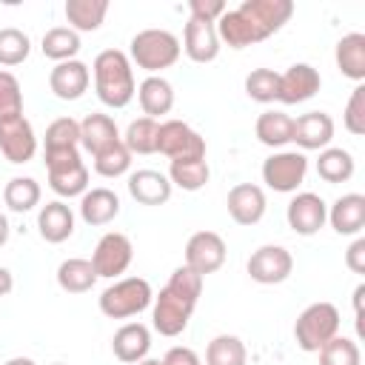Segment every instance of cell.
I'll return each mask as SVG.
<instances>
[{
    "label": "cell",
    "mask_w": 365,
    "mask_h": 365,
    "mask_svg": "<svg viewBox=\"0 0 365 365\" xmlns=\"http://www.w3.org/2000/svg\"><path fill=\"white\" fill-rule=\"evenodd\" d=\"M294 14L291 0H242L237 9H225V14L214 23L220 43L228 48H245L277 34Z\"/></svg>",
    "instance_id": "1"
},
{
    "label": "cell",
    "mask_w": 365,
    "mask_h": 365,
    "mask_svg": "<svg viewBox=\"0 0 365 365\" xmlns=\"http://www.w3.org/2000/svg\"><path fill=\"white\" fill-rule=\"evenodd\" d=\"M202 279L205 277H200L188 265L174 268L165 288H160V294L154 297L151 308V325L160 336H180L188 328L197 299L202 294Z\"/></svg>",
    "instance_id": "2"
},
{
    "label": "cell",
    "mask_w": 365,
    "mask_h": 365,
    "mask_svg": "<svg viewBox=\"0 0 365 365\" xmlns=\"http://www.w3.org/2000/svg\"><path fill=\"white\" fill-rule=\"evenodd\" d=\"M91 74H94V91L103 106L125 108L134 100V94H137L134 66L125 51H120V48L100 51L91 63Z\"/></svg>",
    "instance_id": "3"
},
{
    "label": "cell",
    "mask_w": 365,
    "mask_h": 365,
    "mask_svg": "<svg viewBox=\"0 0 365 365\" xmlns=\"http://www.w3.org/2000/svg\"><path fill=\"white\" fill-rule=\"evenodd\" d=\"M180 40L165 29H143L128 43V60L137 68H145L148 74H157L163 68H171L180 60Z\"/></svg>",
    "instance_id": "4"
},
{
    "label": "cell",
    "mask_w": 365,
    "mask_h": 365,
    "mask_svg": "<svg viewBox=\"0 0 365 365\" xmlns=\"http://www.w3.org/2000/svg\"><path fill=\"white\" fill-rule=\"evenodd\" d=\"M154 302V291L148 285V279L143 277H123L117 282H111L100 297V314L108 319H128L137 317L140 311H145Z\"/></svg>",
    "instance_id": "5"
},
{
    "label": "cell",
    "mask_w": 365,
    "mask_h": 365,
    "mask_svg": "<svg viewBox=\"0 0 365 365\" xmlns=\"http://www.w3.org/2000/svg\"><path fill=\"white\" fill-rule=\"evenodd\" d=\"M336 334H339V311L334 302H311L294 322V339L308 354H317Z\"/></svg>",
    "instance_id": "6"
},
{
    "label": "cell",
    "mask_w": 365,
    "mask_h": 365,
    "mask_svg": "<svg viewBox=\"0 0 365 365\" xmlns=\"http://www.w3.org/2000/svg\"><path fill=\"white\" fill-rule=\"evenodd\" d=\"M46 171H48V185L57 197L71 200L88 191V168L80 160V148L46 151Z\"/></svg>",
    "instance_id": "7"
},
{
    "label": "cell",
    "mask_w": 365,
    "mask_h": 365,
    "mask_svg": "<svg viewBox=\"0 0 365 365\" xmlns=\"http://www.w3.org/2000/svg\"><path fill=\"white\" fill-rule=\"evenodd\" d=\"M157 151L171 160H205V137L182 120H165L157 131Z\"/></svg>",
    "instance_id": "8"
},
{
    "label": "cell",
    "mask_w": 365,
    "mask_h": 365,
    "mask_svg": "<svg viewBox=\"0 0 365 365\" xmlns=\"http://www.w3.org/2000/svg\"><path fill=\"white\" fill-rule=\"evenodd\" d=\"M308 174V157L302 151H274L265 163H262V182L271 191L279 194H291L305 182Z\"/></svg>",
    "instance_id": "9"
},
{
    "label": "cell",
    "mask_w": 365,
    "mask_h": 365,
    "mask_svg": "<svg viewBox=\"0 0 365 365\" xmlns=\"http://www.w3.org/2000/svg\"><path fill=\"white\" fill-rule=\"evenodd\" d=\"M131 259H134V245H131V240H128L125 234H120V231L103 234V237L97 240V245H94V254H91V265H94L97 279H100V277L117 279L120 274L128 271Z\"/></svg>",
    "instance_id": "10"
},
{
    "label": "cell",
    "mask_w": 365,
    "mask_h": 365,
    "mask_svg": "<svg viewBox=\"0 0 365 365\" xmlns=\"http://www.w3.org/2000/svg\"><path fill=\"white\" fill-rule=\"evenodd\" d=\"M245 271H248V277H251L254 282H259V285H279V282H285V279L291 277V271H294V257H291V251L282 248V245H259V248L248 257Z\"/></svg>",
    "instance_id": "11"
},
{
    "label": "cell",
    "mask_w": 365,
    "mask_h": 365,
    "mask_svg": "<svg viewBox=\"0 0 365 365\" xmlns=\"http://www.w3.org/2000/svg\"><path fill=\"white\" fill-rule=\"evenodd\" d=\"M225 254H228L225 240L217 231H197L185 242V262L182 265H188L191 271L205 277V274H214L222 268Z\"/></svg>",
    "instance_id": "12"
},
{
    "label": "cell",
    "mask_w": 365,
    "mask_h": 365,
    "mask_svg": "<svg viewBox=\"0 0 365 365\" xmlns=\"http://www.w3.org/2000/svg\"><path fill=\"white\" fill-rule=\"evenodd\" d=\"M285 220H288V228L299 237H311L317 234L325 222H328V205L319 194L314 191H299L291 197L288 208H285Z\"/></svg>",
    "instance_id": "13"
},
{
    "label": "cell",
    "mask_w": 365,
    "mask_h": 365,
    "mask_svg": "<svg viewBox=\"0 0 365 365\" xmlns=\"http://www.w3.org/2000/svg\"><path fill=\"white\" fill-rule=\"evenodd\" d=\"M334 140V120L325 111H305L294 120L291 143L299 145V151H322Z\"/></svg>",
    "instance_id": "14"
},
{
    "label": "cell",
    "mask_w": 365,
    "mask_h": 365,
    "mask_svg": "<svg viewBox=\"0 0 365 365\" xmlns=\"http://www.w3.org/2000/svg\"><path fill=\"white\" fill-rule=\"evenodd\" d=\"M225 205H228V214L237 225H257L265 217L268 200H265V191L257 182H237L228 191Z\"/></svg>",
    "instance_id": "15"
},
{
    "label": "cell",
    "mask_w": 365,
    "mask_h": 365,
    "mask_svg": "<svg viewBox=\"0 0 365 365\" xmlns=\"http://www.w3.org/2000/svg\"><path fill=\"white\" fill-rule=\"evenodd\" d=\"M322 86V77L314 66L308 63H294L288 71L279 74V94L277 100L285 103V106H297V103H305L311 100Z\"/></svg>",
    "instance_id": "16"
},
{
    "label": "cell",
    "mask_w": 365,
    "mask_h": 365,
    "mask_svg": "<svg viewBox=\"0 0 365 365\" xmlns=\"http://www.w3.org/2000/svg\"><path fill=\"white\" fill-rule=\"evenodd\" d=\"M34 151H37V137L26 117L0 123V154L9 163H14V165L29 163L34 157Z\"/></svg>",
    "instance_id": "17"
},
{
    "label": "cell",
    "mask_w": 365,
    "mask_h": 365,
    "mask_svg": "<svg viewBox=\"0 0 365 365\" xmlns=\"http://www.w3.org/2000/svg\"><path fill=\"white\" fill-rule=\"evenodd\" d=\"M88 83H91V71L83 60L54 63L48 74V88L57 100H80L88 91Z\"/></svg>",
    "instance_id": "18"
},
{
    "label": "cell",
    "mask_w": 365,
    "mask_h": 365,
    "mask_svg": "<svg viewBox=\"0 0 365 365\" xmlns=\"http://www.w3.org/2000/svg\"><path fill=\"white\" fill-rule=\"evenodd\" d=\"M111 351L125 365H137L140 359H145L148 351H151V331H148V325H143V322L120 325L114 331V336H111Z\"/></svg>",
    "instance_id": "19"
},
{
    "label": "cell",
    "mask_w": 365,
    "mask_h": 365,
    "mask_svg": "<svg viewBox=\"0 0 365 365\" xmlns=\"http://www.w3.org/2000/svg\"><path fill=\"white\" fill-rule=\"evenodd\" d=\"M188 60L194 63H211L220 54V37H217V26L214 23H202L188 17L185 31H182V46H180Z\"/></svg>",
    "instance_id": "20"
},
{
    "label": "cell",
    "mask_w": 365,
    "mask_h": 365,
    "mask_svg": "<svg viewBox=\"0 0 365 365\" xmlns=\"http://www.w3.org/2000/svg\"><path fill=\"white\" fill-rule=\"evenodd\" d=\"M171 191H174V185L163 171L140 168V171L128 174V194L140 205H163L171 200Z\"/></svg>",
    "instance_id": "21"
},
{
    "label": "cell",
    "mask_w": 365,
    "mask_h": 365,
    "mask_svg": "<svg viewBox=\"0 0 365 365\" xmlns=\"http://www.w3.org/2000/svg\"><path fill=\"white\" fill-rule=\"evenodd\" d=\"M328 222L342 237H359L365 228V197L362 194H342L328 208Z\"/></svg>",
    "instance_id": "22"
},
{
    "label": "cell",
    "mask_w": 365,
    "mask_h": 365,
    "mask_svg": "<svg viewBox=\"0 0 365 365\" xmlns=\"http://www.w3.org/2000/svg\"><path fill=\"white\" fill-rule=\"evenodd\" d=\"M117 143H123V137H120L117 123H114L108 114H88V117L80 123V145H83L91 157L108 151V148L117 145Z\"/></svg>",
    "instance_id": "23"
},
{
    "label": "cell",
    "mask_w": 365,
    "mask_h": 365,
    "mask_svg": "<svg viewBox=\"0 0 365 365\" xmlns=\"http://www.w3.org/2000/svg\"><path fill=\"white\" fill-rule=\"evenodd\" d=\"M137 100H140L143 117L160 120L163 114H168L174 108V86L163 74H148L137 86Z\"/></svg>",
    "instance_id": "24"
},
{
    "label": "cell",
    "mask_w": 365,
    "mask_h": 365,
    "mask_svg": "<svg viewBox=\"0 0 365 365\" xmlns=\"http://www.w3.org/2000/svg\"><path fill=\"white\" fill-rule=\"evenodd\" d=\"M37 228H40V237L46 242L60 245V242H66L74 234V211L63 200H51V202H46L40 208Z\"/></svg>",
    "instance_id": "25"
},
{
    "label": "cell",
    "mask_w": 365,
    "mask_h": 365,
    "mask_svg": "<svg viewBox=\"0 0 365 365\" xmlns=\"http://www.w3.org/2000/svg\"><path fill=\"white\" fill-rule=\"evenodd\" d=\"M334 60H336V68L342 71V77L362 83L365 80V34L351 31V34L339 37V43L334 48Z\"/></svg>",
    "instance_id": "26"
},
{
    "label": "cell",
    "mask_w": 365,
    "mask_h": 365,
    "mask_svg": "<svg viewBox=\"0 0 365 365\" xmlns=\"http://www.w3.org/2000/svg\"><path fill=\"white\" fill-rule=\"evenodd\" d=\"M120 214V197L111 188H88L80 197V217L86 225H108Z\"/></svg>",
    "instance_id": "27"
},
{
    "label": "cell",
    "mask_w": 365,
    "mask_h": 365,
    "mask_svg": "<svg viewBox=\"0 0 365 365\" xmlns=\"http://www.w3.org/2000/svg\"><path fill=\"white\" fill-rule=\"evenodd\" d=\"M291 131H294V117H288L285 111H262L254 123L257 140L277 151H282L291 143Z\"/></svg>",
    "instance_id": "28"
},
{
    "label": "cell",
    "mask_w": 365,
    "mask_h": 365,
    "mask_svg": "<svg viewBox=\"0 0 365 365\" xmlns=\"http://www.w3.org/2000/svg\"><path fill=\"white\" fill-rule=\"evenodd\" d=\"M94 282H97V274H94L91 259L68 257L57 265V285L66 294H86V291L94 288Z\"/></svg>",
    "instance_id": "29"
},
{
    "label": "cell",
    "mask_w": 365,
    "mask_h": 365,
    "mask_svg": "<svg viewBox=\"0 0 365 365\" xmlns=\"http://www.w3.org/2000/svg\"><path fill=\"white\" fill-rule=\"evenodd\" d=\"M66 20L74 31H97L108 14V0H66Z\"/></svg>",
    "instance_id": "30"
},
{
    "label": "cell",
    "mask_w": 365,
    "mask_h": 365,
    "mask_svg": "<svg viewBox=\"0 0 365 365\" xmlns=\"http://www.w3.org/2000/svg\"><path fill=\"white\" fill-rule=\"evenodd\" d=\"M354 168H356V163H354V154H351V151L334 148V145H328V148L319 151L317 174H319L325 182H331V185L348 182V180L354 177Z\"/></svg>",
    "instance_id": "31"
},
{
    "label": "cell",
    "mask_w": 365,
    "mask_h": 365,
    "mask_svg": "<svg viewBox=\"0 0 365 365\" xmlns=\"http://www.w3.org/2000/svg\"><path fill=\"white\" fill-rule=\"evenodd\" d=\"M80 46H83V43H80V34H77L74 29H68V26H54V29H48V31L43 34V43H40L43 54H46L48 60H54V63L77 60Z\"/></svg>",
    "instance_id": "32"
},
{
    "label": "cell",
    "mask_w": 365,
    "mask_h": 365,
    "mask_svg": "<svg viewBox=\"0 0 365 365\" xmlns=\"http://www.w3.org/2000/svg\"><path fill=\"white\" fill-rule=\"evenodd\" d=\"M165 177L171 180V185H177L182 191H200L208 185L211 168L205 160H171Z\"/></svg>",
    "instance_id": "33"
},
{
    "label": "cell",
    "mask_w": 365,
    "mask_h": 365,
    "mask_svg": "<svg viewBox=\"0 0 365 365\" xmlns=\"http://www.w3.org/2000/svg\"><path fill=\"white\" fill-rule=\"evenodd\" d=\"M3 202L14 214H26L40 205V182L34 177H11L3 188Z\"/></svg>",
    "instance_id": "34"
},
{
    "label": "cell",
    "mask_w": 365,
    "mask_h": 365,
    "mask_svg": "<svg viewBox=\"0 0 365 365\" xmlns=\"http://www.w3.org/2000/svg\"><path fill=\"white\" fill-rule=\"evenodd\" d=\"M248 351L245 342L234 334H220L205 348V365H245Z\"/></svg>",
    "instance_id": "35"
},
{
    "label": "cell",
    "mask_w": 365,
    "mask_h": 365,
    "mask_svg": "<svg viewBox=\"0 0 365 365\" xmlns=\"http://www.w3.org/2000/svg\"><path fill=\"white\" fill-rule=\"evenodd\" d=\"M157 131H160V123L151 120V117H137L128 123L125 134H123V145L134 154H154L157 151Z\"/></svg>",
    "instance_id": "36"
},
{
    "label": "cell",
    "mask_w": 365,
    "mask_h": 365,
    "mask_svg": "<svg viewBox=\"0 0 365 365\" xmlns=\"http://www.w3.org/2000/svg\"><path fill=\"white\" fill-rule=\"evenodd\" d=\"M31 51V40L26 31L14 29V26H3L0 29V66L11 68L20 66Z\"/></svg>",
    "instance_id": "37"
},
{
    "label": "cell",
    "mask_w": 365,
    "mask_h": 365,
    "mask_svg": "<svg viewBox=\"0 0 365 365\" xmlns=\"http://www.w3.org/2000/svg\"><path fill=\"white\" fill-rule=\"evenodd\" d=\"M319 365H362V351L351 336H334L319 351Z\"/></svg>",
    "instance_id": "38"
},
{
    "label": "cell",
    "mask_w": 365,
    "mask_h": 365,
    "mask_svg": "<svg viewBox=\"0 0 365 365\" xmlns=\"http://www.w3.org/2000/svg\"><path fill=\"white\" fill-rule=\"evenodd\" d=\"M80 148V123L74 117H57L46 128V151Z\"/></svg>",
    "instance_id": "39"
},
{
    "label": "cell",
    "mask_w": 365,
    "mask_h": 365,
    "mask_svg": "<svg viewBox=\"0 0 365 365\" xmlns=\"http://www.w3.org/2000/svg\"><path fill=\"white\" fill-rule=\"evenodd\" d=\"M245 94L254 103H274L279 94V74L274 68H254L245 77Z\"/></svg>",
    "instance_id": "40"
},
{
    "label": "cell",
    "mask_w": 365,
    "mask_h": 365,
    "mask_svg": "<svg viewBox=\"0 0 365 365\" xmlns=\"http://www.w3.org/2000/svg\"><path fill=\"white\" fill-rule=\"evenodd\" d=\"M23 117V91L11 71L0 68V123Z\"/></svg>",
    "instance_id": "41"
},
{
    "label": "cell",
    "mask_w": 365,
    "mask_h": 365,
    "mask_svg": "<svg viewBox=\"0 0 365 365\" xmlns=\"http://www.w3.org/2000/svg\"><path fill=\"white\" fill-rule=\"evenodd\" d=\"M128 168H131V151L123 143H117L108 151H103V154L94 157V171L100 177H106V180L123 177V174H128Z\"/></svg>",
    "instance_id": "42"
},
{
    "label": "cell",
    "mask_w": 365,
    "mask_h": 365,
    "mask_svg": "<svg viewBox=\"0 0 365 365\" xmlns=\"http://www.w3.org/2000/svg\"><path fill=\"white\" fill-rule=\"evenodd\" d=\"M342 123L345 128L354 134V137H362L365 134V86L356 83L348 103H345V114H342Z\"/></svg>",
    "instance_id": "43"
},
{
    "label": "cell",
    "mask_w": 365,
    "mask_h": 365,
    "mask_svg": "<svg viewBox=\"0 0 365 365\" xmlns=\"http://www.w3.org/2000/svg\"><path fill=\"white\" fill-rule=\"evenodd\" d=\"M225 3L222 0H191L188 3V11L194 20H202V23H217L222 14H225Z\"/></svg>",
    "instance_id": "44"
},
{
    "label": "cell",
    "mask_w": 365,
    "mask_h": 365,
    "mask_svg": "<svg viewBox=\"0 0 365 365\" xmlns=\"http://www.w3.org/2000/svg\"><path fill=\"white\" fill-rule=\"evenodd\" d=\"M160 362H163V365H202V359L197 356V351L188 348V345H174V348H168Z\"/></svg>",
    "instance_id": "45"
},
{
    "label": "cell",
    "mask_w": 365,
    "mask_h": 365,
    "mask_svg": "<svg viewBox=\"0 0 365 365\" xmlns=\"http://www.w3.org/2000/svg\"><path fill=\"white\" fill-rule=\"evenodd\" d=\"M345 265L354 274H365V237H356L345 251Z\"/></svg>",
    "instance_id": "46"
},
{
    "label": "cell",
    "mask_w": 365,
    "mask_h": 365,
    "mask_svg": "<svg viewBox=\"0 0 365 365\" xmlns=\"http://www.w3.org/2000/svg\"><path fill=\"white\" fill-rule=\"evenodd\" d=\"M362 297H365V285L359 282V285L354 288V311H356V331H359V334H362V322H359V319H362Z\"/></svg>",
    "instance_id": "47"
},
{
    "label": "cell",
    "mask_w": 365,
    "mask_h": 365,
    "mask_svg": "<svg viewBox=\"0 0 365 365\" xmlns=\"http://www.w3.org/2000/svg\"><path fill=\"white\" fill-rule=\"evenodd\" d=\"M11 288H14V277H11V271H9V268H3V265H0V297L11 294Z\"/></svg>",
    "instance_id": "48"
},
{
    "label": "cell",
    "mask_w": 365,
    "mask_h": 365,
    "mask_svg": "<svg viewBox=\"0 0 365 365\" xmlns=\"http://www.w3.org/2000/svg\"><path fill=\"white\" fill-rule=\"evenodd\" d=\"M9 234H11V228H9V220H6V214L0 211V248L9 242Z\"/></svg>",
    "instance_id": "49"
},
{
    "label": "cell",
    "mask_w": 365,
    "mask_h": 365,
    "mask_svg": "<svg viewBox=\"0 0 365 365\" xmlns=\"http://www.w3.org/2000/svg\"><path fill=\"white\" fill-rule=\"evenodd\" d=\"M6 365H37L34 359H29V356H11Z\"/></svg>",
    "instance_id": "50"
},
{
    "label": "cell",
    "mask_w": 365,
    "mask_h": 365,
    "mask_svg": "<svg viewBox=\"0 0 365 365\" xmlns=\"http://www.w3.org/2000/svg\"><path fill=\"white\" fill-rule=\"evenodd\" d=\"M137 365H163V362H160V359H148V356H145V359H140Z\"/></svg>",
    "instance_id": "51"
},
{
    "label": "cell",
    "mask_w": 365,
    "mask_h": 365,
    "mask_svg": "<svg viewBox=\"0 0 365 365\" xmlns=\"http://www.w3.org/2000/svg\"><path fill=\"white\" fill-rule=\"evenodd\" d=\"M54 365H63V362H54Z\"/></svg>",
    "instance_id": "52"
}]
</instances>
